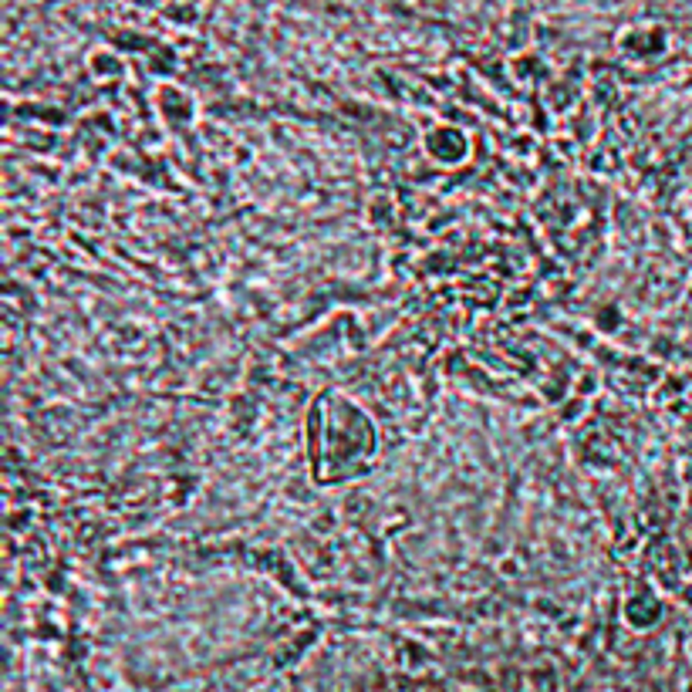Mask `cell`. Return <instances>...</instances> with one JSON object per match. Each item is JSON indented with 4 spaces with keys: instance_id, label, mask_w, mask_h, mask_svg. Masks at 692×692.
I'll list each match as a JSON object with an SVG mask.
<instances>
[{
    "instance_id": "obj_1",
    "label": "cell",
    "mask_w": 692,
    "mask_h": 692,
    "mask_svg": "<svg viewBox=\"0 0 692 692\" xmlns=\"http://www.w3.org/2000/svg\"><path fill=\"white\" fill-rule=\"evenodd\" d=\"M686 692H692V686H689V689H686Z\"/></svg>"
}]
</instances>
